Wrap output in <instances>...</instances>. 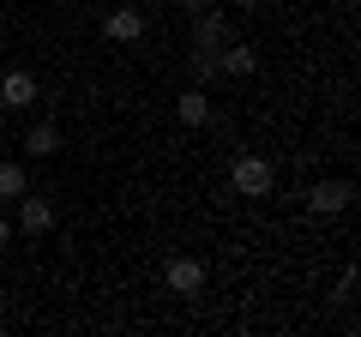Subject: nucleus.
I'll list each match as a JSON object with an SVG mask.
<instances>
[{"mask_svg":"<svg viewBox=\"0 0 361 337\" xmlns=\"http://www.w3.org/2000/svg\"><path fill=\"white\" fill-rule=\"evenodd\" d=\"M175 115H180V127H205V121H211V97H205V85H193V91H180Z\"/></svg>","mask_w":361,"mask_h":337,"instance_id":"1a4fd4ad","label":"nucleus"},{"mask_svg":"<svg viewBox=\"0 0 361 337\" xmlns=\"http://www.w3.org/2000/svg\"><path fill=\"white\" fill-rule=\"evenodd\" d=\"M355 283H361V277H355V265H349V271L337 277V301H343V307H349V301H355Z\"/></svg>","mask_w":361,"mask_h":337,"instance_id":"f8f14e48","label":"nucleus"},{"mask_svg":"<svg viewBox=\"0 0 361 337\" xmlns=\"http://www.w3.org/2000/svg\"><path fill=\"white\" fill-rule=\"evenodd\" d=\"M103 30H109V42H139L145 37V13L139 6H115V13L103 18Z\"/></svg>","mask_w":361,"mask_h":337,"instance_id":"6e6552de","label":"nucleus"},{"mask_svg":"<svg viewBox=\"0 0 361 337\" xmlns=\"http://www.w3.org/2000/svg\"><path fill=\"white\" fill-rule=\"evenodd\" d=\"M349 199H355V187H349V181H319L307 193V205L319 211V217H337V211H349Z\"/></svg>","mask_w":361,"mask_h":337,"instance_id":"423d86ee","label":"nucleus"},{"mask_svg":"<svg viewBox=\"0 0 361 337\" xmlns=\"http://www.w3.org/2000/svg\"><path fill=\"white\" fill-rule=\"evenodd\" d=\"M18 229L25 235H49L54 229V205L37 199V193H18Z\"/></svg>","mask_w":361,"mask_h":337,"instance_id":"39448f33","label":"nucleus"},{"mask_svg":"<svg viewBox=\"0 0 361 337\" xmlns=\"http://www.w3.org/2000/svg\"><path fill=\"white\" fill-rule=\"evenodd\" d=\"M37 103V73L13 66V73H0V109H30Z\"/></svg>","mask_w":361,"mask_h":337,"instance_id":"7ed1b4c3","label":"nucleus"},{"mask_svg":"<svg viewBox=\"0 0 361 337\" xmlns=\"http://www.w3.org/2000/svg\"><path fill=\"white\" fill-rule=\"evenodd\" d=\"M229 6H241V13H253V6H265V0H229Z\"/></svg>","mask_w":361,"mask_h":337,"instance_id":"4468645a","label":"nucleus"},{"mask_svg":"<svg viewBox=\"0 0 361 337\" xmlns=\"http://www.w3.org/2000/svg\"><path fill=\"white\" fill-rule=\"evenodd\" d=\"M25 151L30 157H54L61 151V127H54V121H37V127L25 133Z\"/></svg>","mask_w":361,"mask_h":337,"instance_id":"9d476101","label":"nucleus"},{"mask_svg":"<svg viewBox=\"0 0 361 337\" xmlns=\"http://www.w3.org/2000/svg\"><path fill=\"white\" fill-rule=\"evenodd\" d=\"M18 193H30V181H25V163L0 157V199H18Z\"/></svg>","mask_w":361,"mask_h":337,"instance_id":"9b49d317","label":"nucleus"},{"mask_svg":"<svg viewBox=\"0 0 361 337\" xmlns=\"http://www.w3.org/2000/svg\"><path fill=\"white\" fill-rule=\"evenodd\" d=\"M6 241H13V223H6V211H0V247H6Z\"/></svg>","mask_w":361,"mask_h":337,"instance_id":"ddd939ff","label":"nucleus"},{"mask_svg":"<svg viewBox=\"0 0 361 337\" xmlns=\"http://www.w3.org/2000/svg\"><path fill=\"white\" fill-rule=\"evenodd\" d=\"M223 42H229V18H223L217 6L205 0V6L193 13V54H217Z\"/></svg>","mask_w":361,"mask_h":337,"instance_id":"f03ea898","label":"nucleus"},{"mask_svg":"<svg viewBox=\"0 0 361 337\" xmlns=\"http://www.w3.org/2000/svg\"><path fill=\"white\" fill-rule=\"evenodd\" d=\"M271 187H277V168H271L265 157L247 151V157H235V163H229V193L235 199H265Z\"/></svg>","mask_w":361,"mask_h":337,"instance_id":"f257e3e1","label":"nucleus"},{"mask_svg":"<svg viewBox=\"0 0 361 337\" xmlns=\"http://www.w3.org/2000/svg\"><path fill=\"white\" fill-rule=\"evenodd\" d=\"M169 289H175V295H199V289H205V265L199 259H187V253H180V259H169Z\"/></svg>","mask_w":361,"mask_h":337,"instance_id":"0eeeda50","label":"nucleus"},{"mask_svg":"<svg viewBox=\"0 0 361 337\" xmlns=\"http://www.w3.org/2000/svg\"><path fill=\"white\" fill-rule=\"evenodd\" d=\"M217 73H223V78L259 73V49H253V42H223V49H217Z\"/></svg>","mask_w":361,"mask_h":337,"instance_id":"20e7f679","label":"nucleus"}]
</instances>
